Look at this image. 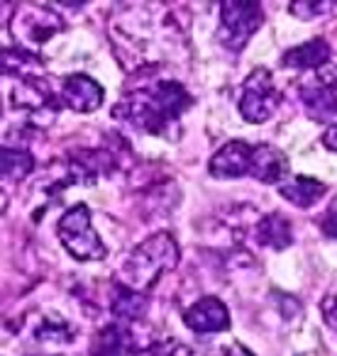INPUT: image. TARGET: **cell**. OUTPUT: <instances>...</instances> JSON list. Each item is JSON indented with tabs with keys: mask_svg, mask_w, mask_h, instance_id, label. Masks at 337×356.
Instances as JSON below:
<instances>
[{
	"mask_svg": "<svg viewBox=\"0 0 337 356\" xmlns=\"http://www.w3.org/2000/svg\"><path fill=\"white\" fill-rule=\"evenodd\" d=\"M325 232L330 234V237H337V198L332 200L325 213Z\"/></svg>",
	"mask_w": 337,
	"mask_h": 356,
	"instance_id": "cell-10",
	"label": "cell"
},
{
	"mask_svg": "<svg viewBox=\"0 0 337 356\" xmlns=\"http://www.w3.org/2000/svg\"><path fill=\"white\" fill-rule=\"evenodd\" d=\"M252 156L254 147L244 142H230L215 154L213 163H210V171L220 178H237L252 173Z\"/></svg>",
	"mask_w": 337,
	"mask_h": 356,
	"instance_id": "cell-4",
	"label": "cell"
},
{
	"mask_svg": "<svg viewBox=\"0 0 337 356\" xmlns=\"http://www.w3.org/2000/svg\"><path fill=\"white\" fill-rule=\"evenodd\" d=\"M186 322L198 332H218L228 327V310L223 307V302L205 298V300L196 302L194 310L186 312Z\"/></svg>",
	"mask_w": 337,
	"mask_h": 356,
	"instance_id": "cell-5",
	"label": "cell"
},
{
	"mask_svg": "<svg viewBox=\"0 0 337 356\" xmlns=\"http://www.w3.org/2000/svg\"><path fill=\"white\" fill-rule=\"evenodd\" d=\"M325 186L318 184V181H313V178H296V181H291V184L281 186V195L283 198H288L293 205H298V208H308V205H313L318 198H322L325 195Z\"/></svg>",
	"mask_w": 337,
	"mask_h": 356,
	"instance_id": "cell-8",
	"label": "cell"
},
{
	"mask_svg": "<svg viewBox=\"0 0 337 356\" xmlns=\"http://www.w3.org/2000/svg\"><path fill=\"white\" fill-rule=\"evenodd\" d=\"M330 59V49L322 40H313L308 44H301L296 49L283 54V66H293V69H320L325 61Z\"/></svg>",
	"mask_w": 337,
	"mask_h": 356,
	"instance_id": "cell-7",
	"label": "cell"
},
{
	"mask_svg": "<svg viewBox=\"0 0 337 356\" xmlns=\"http://www.w3.org/2000/svg\"><path fill=\"white\" fill-rule=\"evenodd\" d=\"M325 144H327V149H335V152H337V124H332V127L327 129Z\"/></svg>",
	"mask_w": 337,
	"mask_h": 356,
	"instance_id": "cell-12",
	"label": "cell"
},
{
	"mask_svg": "<svg viewBox=\"0 0 337 356\" xmlns=\"http://www.w3.org/2000/svg\"><path fill=\"white\" fill-rule=\"evenodd\" d=\"M100 93L98 83H93L91 79H84V76H74L64 83V100L76 110H93L98 108Z\"/></svg>",
	"mask_w": 337,
	"mask_h": 356,
	"instance_id": "cell-6",
	"label": "cell"
},
{
	"mask_svg": "<svg viewBox=\"0 0 337 356\" xmlns=\"http://www.w3.org/2000/svg\"><path fill=\"white\" fill-rule=\"evenodd\" d=\"M259 239H262V244H274V247H283V244H288L291 242V237H288L286 220H281L279 215L267 218L262 225H259Z\"/></svg>",
	"mask_w": 337,
	"mask_h": 356,
	"instance_id": "cell-9",
	"label": "cell"
},
{
	"mask_svg": "<svg viewBox=\"0 0 337 356\" xmlns=\"http://www.w3.org/2000/svg\"><path fill=\"white\" fill-rule=\"evenodd\" d=\"M262 22V8L257 3H225L223 6V27L230 32L228 44L233 49H242L244 42L254 35V30Z\"/></svg>",
	"mask_w": 337,
	"mask_h": 356,
	"instance_id": "cell-3",
	"label": "cell"
},
{
	"mask_svg": "<svg viewBox=\"0 0 337 356\" xmlns=\"http://www.w3.org/2000/svg\"><path fill=\"white\" fill-rule=\"evenodd\" d=\"M322 315H325L327 325L337 330V298H327L325 305H322Z\"/></svg>",
	"mask_w": 337,
	"mask_h": 356,
	"instance_id": "cell-11",
	"label": "cell"
},
{
	"mask_svg": "<svg viewBox=\"0 0 337 356\" xmlns=\"http://www.w3.org/2000/svg\"><path fill=\"white\" fill-rule=\"evenodd\" d=\"M301 98L308 105V115L313 120L337 118V66H320L301 83Z\"/></svg>",
	"mask_w": 337,
	"mask_h": 356,
	"instance_id": "cell-1",
	"label": "cell"
},
{
	"mask_svg": "<svg viewBox=\"0 0 337 356\" xmlns=\"http://www.w3.org/2000/svg\"><path fill=\"white\" fill-rule=\"evenodd\" d=\"M279 103V93L274 88V81L269 71L257 69L244 83V95L240 100V110L249 122H264L272 118L274 108Z\"/></svg>",
	"mask_w": 337,
	"mask_h": 356,
	"instance_id": "cell-2",
	"label": "cell"
}]
</instances>
